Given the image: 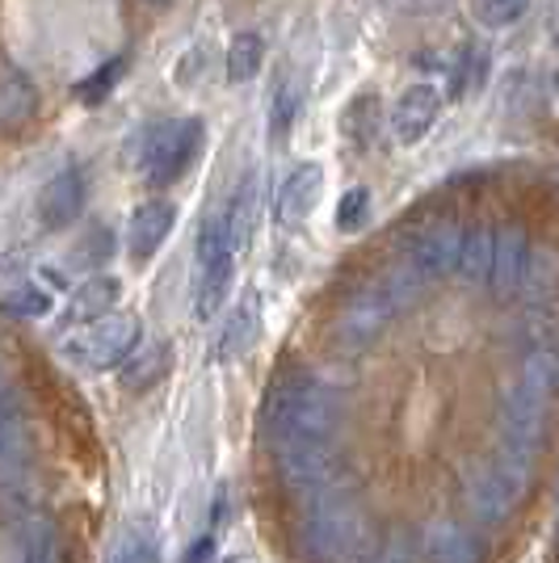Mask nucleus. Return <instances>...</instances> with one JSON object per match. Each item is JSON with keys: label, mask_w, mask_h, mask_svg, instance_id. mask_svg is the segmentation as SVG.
Wrapping results in <instances>:
<instances>
[{"label": "nucleus", "mask_w": 559, "mask_h": 563, "mask_svg": "<svg viewBox=\"0 0 559 563\" xmlns=\"http://www.w3.org/2000/svg\"><path fill=\"white\" fill-rule=\"evenodd\" d=\"M261 68H265V38L256 30H240L232 38V47H228V80L249 85Z\"/></svg>", "instance_id": "aec40b11"}, {"label": "nucleus", "mask_w": 559, "mask_h": 563, "mask_svg": "<svg viewBox=\"0 0 559 563\" xmlns=\"http://www.w3.org/2000/svg\"><path fill=\"white\" fill-rule=\"evenodd\" d=\"M173 371V345H143V350L131 353V362L122 366V387L127 391H143V387H156L164 375Z\"/></svg>", "instance_id": "a211bd4d"}, {"label": "nucleus", "mask_w": 559, "mask_h": 563, "mask_svg": "<svg viewBox=\"0 0 559 563\" xmlns=\"http://www.w3.org/2000/svg\"><path fill=\"white\" fill-rule=\"evenodd\" d=\"M396 9H408V13H438L446 0H392Z\"/></svg>", "instance_id": "c85d7f7f"}, {"label": "nucleus", "mask_w": 559, "mask_h": 563, "mask_svg": "<svg viewBox=\"0 0 559 563\" xmlns=\"http://www.w3.org/2000/svg\"><path fill=\"white\" fill-rule=\"evenodd\" d=\"M85 198H89V189H85V173H80V168H59L47 186L39 189V219H43V228L64 232L68 223L80 219Z\"/></svg>", "instance_id": "1a4fd4ad"}, {"label": "nucleus", "mask_w": 559, "mask_h": 563, "mask_svg": "<svg viewBox=\"0 0 559 563\" xmlns=\"http://www.w3.org/2000/svg\"><path fill=\"white\" fill-rule=\"evenodd\" d=\"M425 551H429V560L434 563H480L484 560L480 539H475L471 530H463V526H454V521L434 526L429 539H425Z\"/></svg>", "instance_id": "f3484780"}, {"label": "nucleus", "mask_w": 559, "mask_h": 563, "mask_svg": "<svg viewBox=\"0 0 559 563\" xmlns=\"http://www.w3.org/2000/svg\"><path fill=\"white\" fill-rule=\"evenodd\" d=\"M274 463H278V479L291 493L316 496L325 493L337 471V450L328 446V438H295V442H282Z\"/></svg>", "instance_id": "39448f33"}, {"label": "nucleus", "mask_w": 559, "mask_h": 563, "mask_svg": "<svg viewBox=\"0 0 559 563\" xmlns=\"http://www.w3.org/2000/svg\"><path fill=\"white\" fill-rule=\"evenodd\" d=\"M177 223V207L168 198H147L135 207L131 223H127V249H131V261H152L161 253V244L168 240Z\"/></svg>", "instance_id": "9d476101"}, {"label": "nucleus", "mask_w": 559, "mask_h": 563, "mask_svg": "<svg viewBox=\"0 0 559 563\" xmlns=\"http://www.w3.org/2000/svg\"><path fill=\"white\" fill-rule=\"evenodd\" d=\"M156 4H161V0H156Z\"/></svg>", "instance_id": "72a5a7b5"}, {"label": "nucleus", "mask_w": 559, "mask_h": 563, "mask_svg": "<svg viewBox=\"0 0 559 563\" xmlns=\"http://www.w3.org/2000/svg\"><path fill=\"white\" fill-rule=\"evenodd\" d=\"M39 110V89H34V80L25 76L18 64H9L4 76H0V126L4 131H18L25 126L30 118Z\"/></svg>", "instance_id": "4468645a"}, {"label": "nucleus", "mask_w": 559, "mask_h": 563, "mask_svg": "<svg viewBox=\"0 0 559 563\" xmlns=\"http://www.w3.org/2000/svg\"><path fill=\"white\" fill-rule=\"evenodd\" d=\"M4 311L9 316H18V320H43L51 311V295L43 286H34V282H25V286H9V295H4Z\"/></svg>", "instance_id": "5701e85b"}, {"label": "nucleus", "mask_w": 559, "mask_h": 563, "mask_svg": "<svg viewBox=\"0 0 559 563\" xmlns=\"http://www.w3.org/2000/svg\"><path fill=\"white\" fill-rule=\"evenodd\" d=\"M530 0H475V18L489 25V30H509L526 18Z\"/></svg>", "instance_id": "393cba45"}, {"label": "nucleus", "mask_w": 559, "mask_h": 563, "mask_svg": "<svg viewBox=\"0 0 559 563\" xmlns=\"http://www.w3.org/2000/svg\"><path fill=\"white\" fill-rule=\"evenodd\" d=\"M526 269H530V235L526 228H501L496 232V265H492V290L505 299L513 290H522V282H526Z\"/></svg>", "instance_id": "ddd939ff"}, {"label": "nucleus", "mask_w": 559, "mask_h": 563, "mask_svg": "<svg viewBox=\"0 0 559 563\" xmlns=\"http://www.w3.org/2000/svg\"><path fill=\"white\" fill-rule=\"evenodd\" d=\"M118 299H122L118 278H110V274H94V278L85 282V286L68 299V320L72 324H97V320H106V316L114 311Z\"/></svg>", "instance_id": "2eb2a0df"}, {"label": "nucleus", "mask_w": 559, "mask_h": 563, "mask_svg": "<svg viewBox=\"0 0 559 563\" xmlns=\"http://www.w3.org/2000/svg\"><path fill=\"white\" fill-rule=\"evenodd\" d=\"M235 253H240V244H235L228 214H210L202 232H198V274H194V316L198 320H210L219 307L228 303Z\"/></svg>", "instance_id": "7ed1b4c3"}, {"label": "nucleus", "mask_w": 559, "mask_h": 563, "mask_svg": "<svg viewBox=\"0 0 559 563\" xmlns=\"http://www.w3.org/2000/svg\"><path fill=\"white\" fill-rule=\"evenodd\" d=\"M320 194H325V168L307 161V165H299L282 181L278 202H274V219H278L282 228H299V223H307V214L316 211Z\"/></svg>", "instance_id": "9b49d317"}, {"label": "nucleus", "mask_w": 559, "mask_h": 563, "mask_svg": "<svg viewBox=\"0 0 559 563\" xmlns=\"http://www.w3.org/2000/svg\"><path fill=\"white\" fill-rule=\"evenodd\" d=\"M371 214V189L366 186H353L346 189V198L337 202V232H358Z\"/></svg>", "instance_id": "a878e982"}, {"label": "nucleus", "mask_w": 559, "mask_h": 563, "mask_svg": "<svg viewBox=\"0 0 559 563\" xmlns=\"http://www.w3.org/2000/svg\"><path fill=\"white\" fill-rule=\"evenodd\" d=\"M110 563H161V539L147 526H131L118 534Z\"/></svg>", "instance_id": "4be33fe9"}, {"label": "nucleus", "mask_w": 559, "mask_h": 563, "mask_svg": "<svg viewBox=\"0 0 559 563\" xmlns=\"http://www.w3.org/2000/svg\"><path fill=\"white\" fill-rule=\"evenodd\" d=\"M547 396H551V362L530 357V366L522 378H513L501 399V429H505V446L509 454L530 459L542 442V424H547Z\"/></svg>", "instance_id": "f03ea898"}, {"label": "nucleus", "mask_w": 559, "mask_h": 563, "mask_svg": "<svg viewBox=\"0 0 559 563\" xmlns=\"http://www.w3.org/2000/svg\"><path fill=\"white\" fill-rule=\"evenodd\" d=\"M492 265H496V232L492 228H467L463 253H459V274L467 282H489Z\"/></svg>", "instance_id": "6ab92c4d"}, {"label": "nucleus", "mask_w": 559, "mask_h": 563, "mask_svg": "<svg viewBox=\"0 0 559 563\" xmlns=\"http://www.w3.org/2000/svg\"><path fill=\"white\" fill-rule=\"evenodd\" d=\"M438 110H442V93L434 85H408L392 106V135L399 147H413L425 140L429 126L438 122Z\"/></svg>", "instance_id": "6e6552de"}, {"label": "nucleus", "mask_w": 559, "mask_h": 563, "mask_svg": "<svg viewBox=\"0 0 559 563\" xmlns=\"http://www.w3.org/2000/svg\"><path fill=\"white\" fill-rule=\"evenodd\" d=\"M228 223H232V235L235 244L244 249V240H249V232H253V219H256V177H249L244 186L232 194V202H228Z\"/></svg>", "instance_id": "b1692460"}, {"label": "nucleus", "mask_w": 559, "mask_h": 563, "mask_svg": "<svg viewBox=\"0 0 559 563\" xmlns=\"http://www.w3.org/2000/svg\"><path fill=\"white\" fill-rule=\"evenodd\" d=\"M207 126L198 118H173L152 126L140 143V168L147 177V186H173L198 156Z\"/></svg>", "instance_id": "20e7f679"}, {"label": "nucleus", "mask_w": 559, "mask_h": 563, "mask_svg": "<svg viewBox=\"0 0 559 563\" xmlns=\"http://www.w3.org/2000/svg\"><path fill=\"white\" fill-rule=\"evenodd\" d=\"M299 110H304V85L299 80H282L274 101H270V135H274V143H286Z\"/></svg>", "instance_id": "412c9836"}, {"label": "nucleus", "mask_w": 559, "mask_h": 563, "mask_svg": "<svg viewBox=\"0 0 559 563\" xmlns=\"http://www.w3.org/2000/svg\"><path fill=\"white\" fill-rule=\"evenodd\" d=\"M210 551H215V542H210V539H198L194 547H189L186 563H207V560H210Z\"/></svg>", "instance_id": "7c9ffc66"}, {"label": "nucleus", "mask_w": 559, "mask_h": 563, "mask_svg": "<svg viewBox=\"0 0 559 563\" xmlns=\"http://www.w3.org/2000/svg\"><path fill=\"white\" fill-rule=\"evenodd\" d=\"M341 412H346V404H341V396L328 383L307 375H291L278 378L265 391L261 429L278 446L282 442H295V438H332L337 424H341Z\"/></svg>", "instance_id": "f257e3e1"}, {"label": "nucleus", "mask_w": 559, "mask_h": 563, "mask_svg": "<svg viewBox=\"0 0 559 563\" xmlns=\"http://www.w3.org/2000/svg\"><path fill=\"white\" fill-rule=\"evenodd\" d=\"M256 336H261V299L244 295L219 332V362H232L240 353H249L256 345Z\"/></svg>", "instance_id": "dca6fc26"}, {"label": "nucleus", "mask_w": 559, "mask_h": 563, "mask_svg": "<svg viewBox=\"0 0 559 563\" xmlns=\"http://www.w3.org/2000/svg\"><path fill=\"white\" fill-rule=\"evenodd\" d=\"M374 563H413V560H408V547L392 542V547H383V551L374 555Z\"/></svg>", "instance_id": "c756f323"}, {"label": "nucleus", "mask_w": 559, "mask_h": 563, "mask_svg": "<svg viewBox=\"0 0 559 563\" xmlns=\"http://www.w3.org/2000/svg\"><path fill=\"white\" fill-rule=\"evenodd\" d=\"M110 253H114V235L106 232V228H94V232L80 240V257L76 261H80V265H89V269H97Z\"/></svg>", "instance_id": "bb28decb"}, {"label": "nucleus", "mask_w": 559, "mask_h": 563, "mask_svg": "<svg viewBox=\"0 0 559 563\" xmlns=\"http://www.w3.org/2000/svg\"><path fill=\"white\" fill-rule=\"evenodd\" d=\"M399 307L396 299L387 295V286L374 278L366 282L362 290H353L350 303H346V311H341V320H337V336L346 341V345H371L379 332L387 329V320L396 316Z\"/></svg>", "instance_id": "423d86ee"}, {"label": "nucleus", "mask_w": 559, "mask_h": 563, "mask_svg": "<svg viewBox=\"0 0 559 563\" xmlns=\"http://www.w3.org/2000/svg\"><path fill=\"white\" fill-rule=\"evenodd\" d=\"M556 93H559V76H556Z\"/></svg>", "instance_id": "2f4dec72"}, {"label": "nucleus", "mask_w": 559, "mask_h": 563, "mask_svg": "<svg viewBox=\"0 0 559 563\" xmlns=\"http://www.w3.org/2000/svg\"><path fill=\"white\" fill-rule=\"evenodd\" d=\"M140 316H127V311H110L106 320H97L94 329L85 332V341L80 345H72V350H80V357L97 366V371H106V366H118V362H127L131 353L140 350Z\"/></svg>", "instance_id": "0eeeda50"}, {"label": "nucleus", "mask_w": 559, "mask_h": 563, "mask_svg": "<svg viewBox=\"0 0 559 563\" xmlns=\"http://www.w3.org/2000/svg\"><path fill=\"white\" fill-rule=\"evenodd\" d=\"M118 71H122V59H114V64H106V68L97 71L94 80H85V85L76 89V93L85 97V106H97L101 97L110 93V85H114V80H118Z\"/></svg>", "instance_id": "cd10ccee"}, {"label": "nucleus", "mask_w": 559, "mask_h": 563, "mask_svg": "<svg viewBox=\"0 0 559 563\" xmlns=\"http://www.w3.org/2000/svg\"><path fill=\"white\" fill-rule=\"evenodd\" d=\"M463 228L459 223H434V228H425V232L413 240V249H408V257L417 261L420 269L429 274V278H442L450 269H459V253H463Z\"/></svg>", "instance_id": "f8f14e48"}, {"label": "nucleus", "mask_w": 559, "mask_h": 563, "mask_svg": "<svg viewBox=\"0 0 559 563\" xmlns=\"http://www.w3.org/2000/svg\"><path fill=\"white\" fill-rule=\"evenodd\" d=\"M556 47H559V34H556Z\"/></svg>", "instance_id": "473e14b6"}]
</instances>
